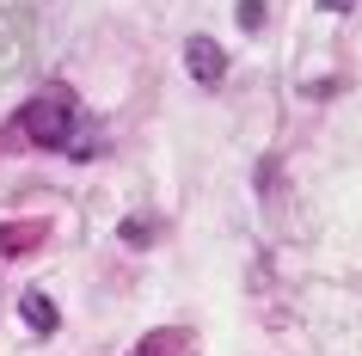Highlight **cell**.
<instances>
[{
	"label": "cell",
	"mask_w": 362,
	"mask_h": 356,
	"mask_svg": "<svg viewBox=\"0 0 362 356\" xmlns=\"http://www.w3.org/2000/svg\"><path fill=\"white\" fill-rule=\"evenodd\" d=\"M0 154H68V160H93V123L80 111L74 86L49 80L31 93L0 130Z\"/></svg>",
	"instance_id": "cell-1"
},
{
	"label": "cell",
	"mask_w": 362,
	"mask_h": 356,
	"mask_svg": "<svg viewBox=\"0 0 362 356\" xmlns=\"http://www.w3.org/2000/svg\"><path fill=\"white\" fill-rule=\"evenodd\" d=\"M43 240H49V222H43V215H19V222H0V264L31 258V252H37Z\"/></svg>",
	"instance_id": "cell-2"
},
{
	"label": "cell",
	"mask_w": 362,
	"mask_h": 356,
	"mask_svg": "<svg viewBox=\"0 0 362 356\" xmlns=\"http://www.w3.org/2000/svg\"><path fill=\"white\" fill-rule=\"evenodd\" d=\"M185 68H191V80H203V86H221V74H228V50L215 38H191L185 43Z\"/></svg>",
	"instance_id": "cell-3"
},
{
	"label": "cell",
	"mask_w": 362,
	"mask_h": 356,
	"mask_svg": "<svg viewBox=\"0 0 362 356\" xmlns=\"http://www.w3.org/2000/svg\"><path fill=\"white\" fill-rule=\"evenodd\" d=\"M129 356H197V326H160V332H148Z\"/></svg>",
	"instance_id": "cell-4"
},
{
	"label": "cell",
	"mask_w": 362,
	"mask_h": 356,
	"mask_svg": "<svg viewBox=\"0 0 362 356\" xmlns=\"http://www.w3.org/2000/svg\"><path fill=\"white\" fill-rule=\"evenodd\" d=\"M19 314H25V326H31L37 338H49V332L62 326V307L43 295V289H25V295H19Z\"/></svg>",
	"instance_id": "cell-5"
},
{
	"label": "cell",
	"mask_w": 362,
	"mask_h": 356,
	"mask_svg": "<svg viewBox=\"0 0 362 356\" xmlns=\"http://www.w3.org/2000/svg\"><path fill=\"white\" fill-rule=\"evenodd\" d=\"M19 56H25V25H19V13H0V74Z\"/></svg>",
	"instance_id": "cell-6"
},
{
	"label": "cell",
	"mask_w": 362,
	"mask_h": 356,
	"mask_svg": "<svg viewBox=\"0 0 362 356\" xmlns=\"http://www.w3.org/2000/svg\"><path fill=\"white\" fill-rule=\"evenodd\" d=\"M117 240L123 246H153L160 240V215H129V222L117 227Z\"/></svg>",
	"instance_id": "cell-7"
},
{
	"label": "cell",
	"mask_w": 362,
	"mask_h": 356,
	"mask_svg": "<svg viewBox=\"0 0 362 356\" xmlns=\"http://www.w3.org/2000/svg\"><path fill=\"white\" fill-rule=\"evenodd\" d=\"M233 19L246 25V31H264V0H240V6H233Z\"/></svg>",
	"instance_id": "cell-8"
},
{
	"label": "cell",
	"mask_w": 362,
	"mask_h": 356,
	"mask_svg": "<svg viewBox=\"0 0 362 356\" xmlns=\"http://www.w3.org/2000/svg\"><path fill=\"white\" fill-rule=\"evenodd\" d=\"M320 6H325V13H338V6H350V0H320Z\"/></svg>",
	"instance_id": "cell-9"
}]
</instances>
